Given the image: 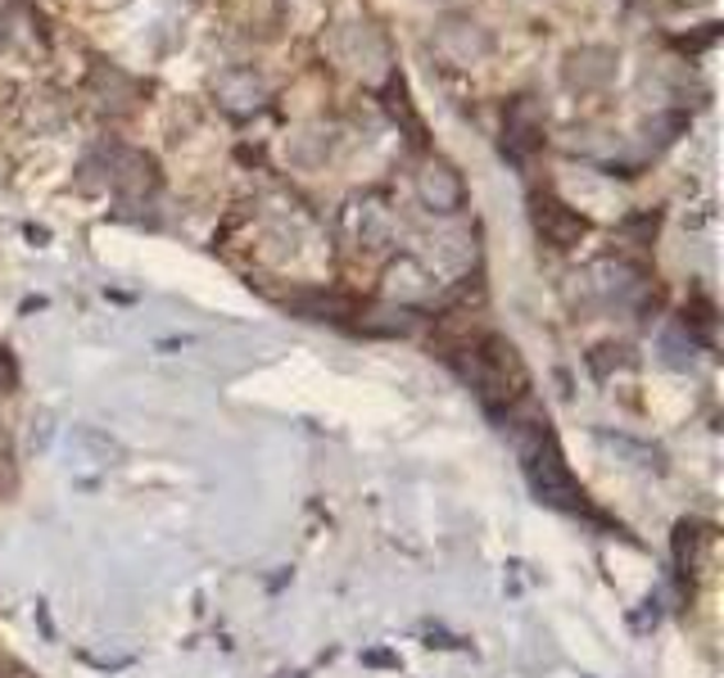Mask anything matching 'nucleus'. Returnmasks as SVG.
<instances>
[{
  "label": "nucleus",
  "instance_id": "obj_1",
  "mask_svg": "<svg viewBox=\"0 0 724 678\" xmlns=\"http://www.w3.org/2000/svg\"><path fill=\"white\" fill-rule=\"evenodd\" d=\"M534 231H539L552 249H571V244H580V236L588 231V222L575 214L571 204L552 199V195H539V199H534Z\"/></svg>",
  "mask_w": 724,
  "mask_h": 678
},
{
  "label": "nucleus",
  "instance_id": "obj_2",
  "mask_svg": "<svg viewBox=\"0 0 724 678\" xmlns=\"http://www.w3.org/2000/svg\"><path fill=\"white\" fill-rule=\"evenodd\" d=\"M417 195L425 199V208H435V214H457L466 199V186L453 163H425L417 177Z\"/></svg>",
  "mask_w": 724,
  "mask_h": 678
},
{
  "label": "nucleus",
  "instance_id": "obj_3",
  "mask_svg": "<svg viewBox=\"0 0 724 678\" xmlns=\"http://www.w3.org/2000/svg\"><path fill=\"white\" fill-rule=\"evenodd\" d=\"M539 141H543V118H539V109H534L530 100H517L512 109H507V127H503V150H512V154L521 158V154L539 150Z\"/></svg>",
  "mask_w": 724,
  "mask_h": 678
},
{
  "label": "nucleus",
  "instance_id": "obj_4",
  "mask_svg": "<svg viewBox=\"0 0 724 678\" xmlns=\"http://www.w3.org/2000/svg\"><path fill=\"white\" fill-rule=\"evenodd\" d=\"M218 100H223L231 113H253V109L263 105V81L253 77L249 68L223 73V81H218Z\"/></svg>",
  "mask_w": 724,
  "mask_h": 678
},
{
  "label": "nucleus",
  "instance_id": "obj_5",
  "mask_svg": "<svg viewBox=\"0 0 724 678\" xmlns=\"http://www.w3.org/2000/svg\"><path fill=\"white\" fill-rule=\"evenodd\" d=\"M612 73H616V55L603 51V46L575 51V55H571V68H566V77L580 81V87H598V81H607Z\"/></svg>",
  "mask_w": 724,
  "mask_h": 678
},
{
  "label": "nucleus",
  "instance_id": "obj_6",
  "mask_svg": "<svg viewBox=\"0 0 724 678\" xmlns=\"http://www.w3.org/2000/svg\"><path fill=\"white\" fill-rule=\"evenodd\" d=\"M14 380H19V367H14V358L6 349H0V394H10Z\"/></svg>",
  "mask_w": 724,
  "mask_h": 678
}]
</instances>
